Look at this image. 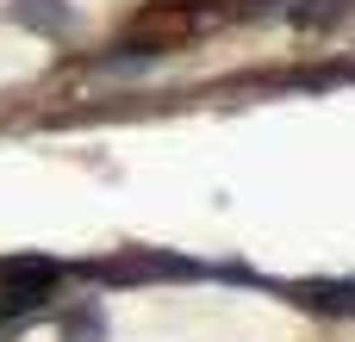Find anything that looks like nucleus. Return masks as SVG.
Listing matches in <instances>:
<instances>
[{"label":"nucleus","mask_w":355,"mask_h":342,"mask_svg":"<svg viewBox=\"0 0 355 342\" xmlns=\"http://www.w3.org/2000/svg\"><path fill=\"white\" fill-rule=\"evenodd\" d=\"M6 19H12V25H25V31H37V37H62V31L75 25L69 0H12V6H6Z\"/></svg>","instance_id":"nucleus-1"},{"label":"nucleus","mask_w":355,"mask_h":342,"mask_svg":"<svg viewBox=\"0 0 355 342\" xmlns=\"http://www.w3.org/2000/svg\"><path fill=\"white\" fill-rule=\"evenodd\" d=\"M100 336H106V318H100L94 299H81V305L62 318V342H100Z\"/></svg>","instance_id":"nucleus-2"}]
</instances>
